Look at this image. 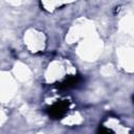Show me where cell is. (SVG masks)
I'll return each mask as SVG.
<instances>
[{
	"instance_id": "1",
	"label": "cell",
	"mask_w": 134,
	"mask_h": 134,
	"mask_svg": "<svg viewBox=\"0 0 134 134\" xmlns=\"http://www.w3.org/2000/svg\"><path fill=\"white\" fill-rule=\"evenodd\" d=\"M67 109H68V102L63 100V102H57L55 104L50 106L47 111H48V114L50 117L60 118L66 113Z\"/></svg>"
},
{
	"instance_id": "2",
	"label": "cell",
	"mask_w": 134,
	"mask_h": 134,
	"mask_svg": "<svg viewBox=\"0 0 134 134\" xmlns=\"http://www.w3.org/2000/svg\"><path fill=\"white\" fill-rule=\"evenodd\" d=\"M79 80H80L79 76H70V77L66 79L64 82H62L59 87H60L61 89H68V88H71V87H73V86H75V85L77 84Z\"/></svg>"
},
{
	"instance_id": "3",
	"label": "cell",
	"mask_w": 134,
	"mask_h": 134,
	"mask_svg": "<svg viewBox=\"0 0 134 134\" xmlns=\"http://www.w3.org/2000/svg\"><path fill=\"white\" fill-rule=\"evenodd\" d=\"M97 134H113L110 130H108L107 128H104V127H102L100 129H99V132L97 133Z\"/></svg>"
},
{
	"instance_id": "4",
	"label": "cell",
	"mask_w": 134,
	"mask_h": 134,
	"mask_svg": "<svg viewBox=\"0 0 134 134\" xmlns=\"http://www.w3.org/2000/svg\"><path fill=\"white\" fill-rule=\"evenodd\" d=\"M133 102H134V96H133Z\"/></svg>"
}]
</instances>
